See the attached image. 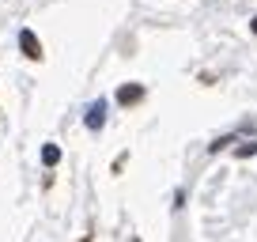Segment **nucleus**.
I'll return each instance as SVG.
<instances>
[{"label":"nucleus","mask_w":257,"mask_h":242,"mask_svg":"<svg viewBox=\"0 0 257 242\" xmlns=\"http://www.w3.org/2000/svg\"><path fill=\"white\" fill-rule=\"evenodd\" d=\"M106 125V102H95L87 110V129H102Z\"/></svg>","instance_id":"7ed1b4c3"},{"label":"nucleus","mask_w":257,"mask_h":242,"mask_svg":"<svg viewBox=\"0 0 257 242\" xmlns=\"http://www.w3.org/2000/svg\"><path fill=\"white\" fill-rule=\"evenodd\" d=\"M253 34H257V16H253Z\"/></svg>","instance_id":"423d86ee"},{"label":"nucleus","mask_w":257,"mask_h":242,"mask_svg":"<svg viewBox=\"0 0 257 242\" xmlns=\"http://www.w3.org/2000/svg\"><path fill=\"white\" fill-rule=\"evenodd\" d=\"M19 49H23V57H31V61H42V42L34 31H23L19 34Z\"/></svg>","instance_id":"f257e3e1"},{"label":"nucleus","mask_w":257,"mask_h":242,"mask_svg":"<svg viewBox=\"0 0 257 242\" xmlns=\"http://www.w3.org/2000/svg\"><path fill=\"white\" fill-rule=\"evenodd\" d=\"M234 155H238V159H249V155H257V140H246L242 148H234Z\"/></svg>","instance_id":"39448f33"},{"label":"nucleus","mask_w":257,"mask_h":242,"mask_svg":"<svg viewBox=\"0 0 257 242\" xmlns=\"http://www.w3.org/2000/svg\"><path fill=\"white\" fill-rule=\"evenodd\" d=\"M42 163H46V167H57V163H61V148L46 144V148H42Z\"/></svg>","instance_id":"20e7f679"},{"label":"nucleus","mask_w":257,"mask_h":242,"mask_svg":"<svg viewBox=\"0 0 257 242\" xmlns=\"http://www.w3.org/2000/svg\"><path fill=\"white\" fill-rule=\"evenodd\" d=\"M140 98H144V83H125V87L117 91L121 106H133V102H140Z\"/></svg>","instance_id":"f03ea898"}]
</instances>
